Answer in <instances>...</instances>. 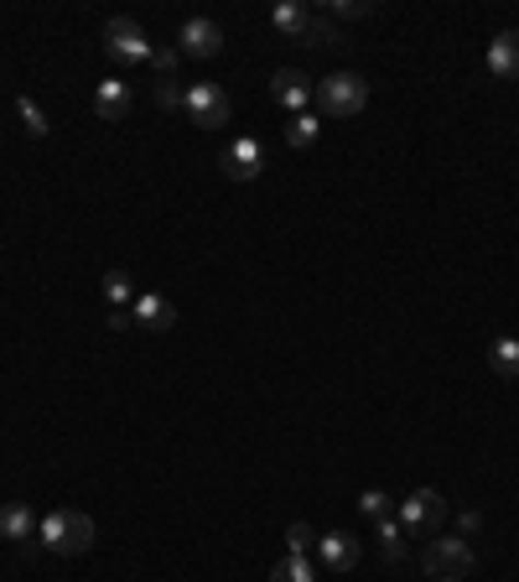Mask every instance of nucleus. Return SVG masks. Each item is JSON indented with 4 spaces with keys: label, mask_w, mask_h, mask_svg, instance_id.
Masks as SVG:
<instances>
[{
    "label": "nucleus",
    "mask_w": 519,
    "mask_h": 582,
    "mask_svg": "<svg viewBox=\"0 0 519 582\" xmlns=\"http://www.w3.org/2000/svg\"><path fill=\"white\" fill-rule=\"evenodd\" d=\"M37 541L58 557H83L94 551V521L83 510H47L37 521Z\"/></svg>",
    "instance_id": "1"
},
{
    "label": "nucleus",
    "mask_w": 519,
    "mask_h": 582,
    "mask_svg": "<svg viewBox=\"0 0 519 582\" xmlns=\"http://www.w3.org/2000/svg\"><path fill=\"white\" fill-rule=\"evenodd\" d=\"M318 104L327 121H354L364 104H369V83H364V73L338 68V73H327V79L318 83Z\"/></svg>",
    "instance_id": "2"
},
{
    "label": "nucleus",
    "mask_w": 519,
    "mask_h": 582,
    "mask_svg": "<svg viewBox=\"0 0 519 582\" xmlns=\"http://www.w3.org/2000/svg\"><path fill=\"white\" fill-rule=\"evenodd\" d=\"M420 572L431 582H468V572H473L468 536H437V541L426 546V557H420Z\"/></svg>",
    "instance_id": "3"
},
{
    "label": "nucleus",
    "mask_w": 519,
    "mask_h": 582,
    "mask_svg": "<svg viewBox=\"0 0 519 582\" xmlns=\"http://www.w3.org/2000/svg\"><path fill=\"white\" fill-rule=\"evenodd\" d=\"M182 115L198 125V130H219V125H229V94H223L219 83H187Z\"/></svg>",
    "instance_id": "4"
},
{
    "label": "nucleus",
    "mask_w": 519,
    "mask_h": 582,
    "mask_svg": "<svg viewBox=\"0 0 519 582\" xmlns=\"http://www.w3.org/2000/svg\"><path fill=\"white\" fill-rule=\"evenodd\" d=\"M104 53L120 62H151V42H146V32L130 16H115L104 26Z\"/></svg>",
    "instance_id": "5"
},
{
    "label": "nucleus",
    "mask_w": 519,
    "mask_h": 582,
    "mask_svg": "<svg viewBox=\"0 0 519 582\" xmlns=\"http://www.w3.org/2000/svg\"><path fill=\"white\" fill-rule=\"evenodd\" d=\"M405 530H437L447 521V500H441L437 489H416V494H405L400 500V515H395Z\"/></svg>",
    "instance_id": "6"
},
{
    "label": "nucleus",
    "mask_w": 519,
    "mask_h": 582,
    "mask_svg": "<svg viewBox=\"0 0 519 582\" xmlns=\"http://www.w3.org/2000/svg\"><path fill=\"white\" fill-rule=\"evenodd\" d=\"M177 42H182L187 58H219L223 53V26L214 16H187L182 21V32H177Z\"/></svg>",
    "instance_id": "7"
},
{
    "label": "nucleus",
    "mask_w": 519,
    "mask_h": 582,
    "mask_svg": "<svg viewBox=\"0 0 519 582\" xmlns=\"http://www.w3.org/2000/svg\"><path fill=\"white\" fill-rule=\"evenodd\" d=\"M270 94H276L280 110H291V115H307V104L318 100V83L307 79L301 68H280L276 79H270Z\"/></svg>",
    "instance_id": "8"
},
{
    "label": "nucleus",
    "mask_w": 519,
    "mask_h": 582,
    "mask_svg": "<svg viewBox=\"0 0 519 582\" xmlns=\"http://www.w3.org/2000/svg\"><path fill=\"white\" fill-rule=\"evenodd\" d=\"M223 172H229L234 182H255L260 172H265V146H260V136L229 141V151H223Z\"/></svg>",
    "instance_id": "9"
},
{
    "label": "nucleus",
    "mask_w": 519,
    "mask_h": 582,
    "mask_svg": "<svg viewBox=\"0 0 519 582\" xmlns=\"http://www.w3.org/2000/svg\"><path fill=\"white\" fill-rule=\"evenodd\" d=\"M94 115L109 125H120L130 115V83L125 79H100L94 83Z\"/></svg>",
    "instance_id": "10"
},
{
    "label": "nucleus",
    "mask_w": 519,
    "mask_h": 582,
    "mask_svg": "<svg viewBox=\"0 0 519 582\" xmlns=\"http://www.w3.org/2000/svg\"><path fill=\"white\" fill-rule=\"evenodd\" d=\"M318 557L327 572H348V567H359V541L348 530H327V536H318Z\"/></svg>",
    "instance_id": "11"
},
{
    "label": "nucleus",
    "mask_w": 519,
    "mask_h": 582,
    "mask_svg": "<svg viewBox=\"0 0 519 582\" xmlns=\"http://www.w3.org/2000/svg\"><path fill=\"white\" fill-rule=\"evenodd\" d=\"M130 318H136L140 333H166V328L177 322V312H172V301H166V297H157V292H140Z\"/></svg>",
    "instance_id": "12"
},
{
    "label": "nucleus",
    "mask_w": 519,
    "mask_h": 582,
    "mask_svg": "<svg viewBox=\"0 0 519 582\" xmlns=\"http://www.w3.org/2000/svg\"><path fill=\"white\" fill-rule=\"evenodd\" d=\"M0 536L5 541H37V515H32V504H0Z\"/></svg>",
    "instance_id": "13"
},
{
    "label": "nucleus",
    "mask_w": 519,
    "mask_h": 582,
    "mask_svg": "<svg viewBox=\"0 0 519 582\" xmlns=\"http://www.w3.org/2000/svg\"><path fill=\"white\" fill-rule=\"evenodd\" d=\"M488 73L494 79H519V32H499L488 42Z\"/></svg>",
    "instance_id": "14"
},
{
    "label": "nucleus",
    "mask_w": 519,
    "mask_h": 582,
    "mask_svg": "<svg viewBox=\"0 0 519 582\" xmlns=\"http://www.w3.org/2000/svg\"><path fill=\"white\" fill-rule=\"evenodd\" d=\"M307 21H312V11H307L301 0H280L276 11H270V26H276V37H286V42H301Z\"/></svg>",
    "instance_id": "15"
},
{
    "label": "nucleus",
    "mask_w": 519,
    "mask_h": 582,
    "mask_svg": "<svg viewBox=\"0 0 519 582\" xmlns=\"http://www.w3.org/2000/svg\"><path fill=\"white\" fill-rule=\"evenodd\" d=\"M488 364H494V375H504V380H519V339H494L488 343Z\"/></svg>",
    "instance_id": "16"
},
{
    "label": "nucleus",
    "mask_w": 519,
    "mask_h": 582,
    "mask_svg": "<svg viewBox=\"0 0 519 582\" xmlns=\"http://www.w3.org/2000/svg\"><path fill=\"white\" fill-rule=\"evenodd\" d=\"M318 136H322V121H318V115H291V125H286V146H297V151L318 146Z\"/></svg>",
    "instance_id": "17"
},
{
    "label": "nucleus",
    "mask_w": 519,
    "mask_h": 582,
    "mask_svg": "<svg viewBox=\"0 0 519 582\" xmlns=\"http://www.w3.org/2000/svg\"><path fill=\"white\" fill-rule=\"evenodd\" d=\"M374 536H380V546H384V557H390V562H400V557H405V525H400L395 515L374 521Z\"/></svg>",
    "instance_id": "18"
},
{
    "label": "nucleus",
    "mask_w": 519,
    "mask_h": 582,
    "mask_svg": "<svg viewBox=\"0 0 519 582\" xmlns=\"http://www.w3.org/2000/svg\"><path fill=\"white\" fill-rule=\"evenodd\" d=\"M270 582H318V572L307 557H286V562L270 567Z\"/></svg>",
    "instance_id": "19"
},
{
    "label": "nucleus",
    "mask_w": 519,
    "mask_h": 582,
    "mask_svg": "<svg viewBox=\"0 0 519 582\" xmlns=\"http://www.w3.org/2000/svg\"><path fill=\"white\" fill-rule=\"evenodd\" d=\"M16 115H21V125H26V136H47V130H53V121H47V115H42V104L37 100H26V94H21L16 100Z\"/></svg>",
    "instance_id": "20"
},
{
    "label": "nucleus",
    "mask_w": 519,
    "mask_h": 582,
    "mask_svg": "<svg viewBox=\"0 0 519 582\" xmlns=\"http://www.w3.org/2000/svg\"><path fill=\"white\" fill-rule=\"evenodd\" d=\"M301 42H307V47H333V42H338V21H333V16H312V21H307V32H301Z\"/></svg>",
    "instance_id": "21"
},
{
    "label": "nucleus",
    "mask_w": 519,
    "mask_h": 582,
    "mask_svg": "<svg viewBox=\"0 0 519 582\" xmlns=\"http://www.w3.org/2000/svg\"><path fill=\"white\" fill-rule=\"evenodd\" d=\"M286 546H291V557H307V551H318V530L307 521H297L291 530H286Z\"/></svg>",
    "instance_id": "22"
},
{
    "label": "nucleus",
    "mask_w": 519,
    "mask_h": 582,
    "mask_svg": "<svg viewBox=\"0 0 519 582\" xmlns=\"http://www.w3.org/2000/svg\"><path fill=\"white\" fill-rule=\"evenodd\" d=\"M104 297L115 301V307H125V301L136 297V286H130V276H125V271H109V276H104Z\"/></svg>",
    "instance_id": "23"
},
{
    "label": "nucleus",
    "mask_w": 519,
    "mask_h": 582,
    "mask_svg": "<svg viewBox=\"0 0 519 582\" xmlns=\"http://www.w3.org/2000/svg\"><path fill=\"white\" fill-rule=\"evenodd\" d=\"M327 11H333V21H364V16H374V5H369V0H333Z\"/></svg>",
    "instance_id": "24"
},
{
    "label": "nucleus",
    "mask_w": 519,
    "mask_h": 582,
    "mask_svg": "<svg viewBox=\"0 0 519 582\" xmlns=\"http://www.w3.org/2000/svg\"><path fill=\"white\" fill-rule=\"evenodd\" d=\"M359 510L369 515V521H384V515H390V494H380V489H364V494H359Z\"/></svg>",
    "instance_id": "25"
},
{
    "label": "nucleus",
    "mask_w": 519,
    "mask_h": 582,
    "mask_svg": "<svg viewBox=\"0 0 519 582\" xmlns=\"http://www.w3.org/2000/svg\"><path fill=\"white\" fill-rule=\"evenodd\" d=\"M182 47H151V68H157L161 79H172V68H177Z\"/></svg>",
    "instance_id": "26"
},
{
    "label": "nucleus",
    "mask_w": 519,
    "mask_h": 582,
    "mask_svg": "<svg viewBox=\"0 0 519 582\" xmlns=\"http://www.w3.org/2000/svg\"><path fill=\"white\" fill-rule=\"evenodd\" d=\"M182 94H187V89H177L172 79L157 83V104H161V110H182Z\"/></svg>",
    "instance_id": "27"
},
{
    "label": "nucleus",
    "mask_w": 519,
    "mask_h": 582,
    "mask_svg": "<svg viewBox=\"0 0 519 582\" xmlns=\"http://www.w3.org/2000/svg\"><path fill=\"white\" fill-rule=\"evenodd\" d=\"M109 328H115V333H130V328H136V318H130L125 307H115V312H109Z\"/></svg>",
    "instance_id": "28"
}]
</instances>
